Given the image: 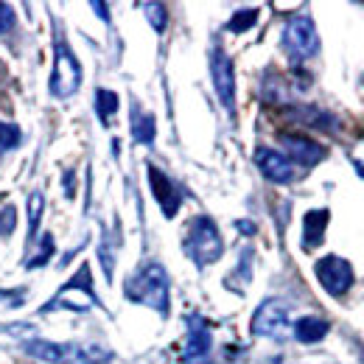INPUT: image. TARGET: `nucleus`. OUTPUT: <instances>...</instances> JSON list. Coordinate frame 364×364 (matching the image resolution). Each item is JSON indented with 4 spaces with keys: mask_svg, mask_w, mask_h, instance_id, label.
Here are the masks:
<instances>
[{
    "mask_svg": "<svg viewBox=\"0 0 364 364\" xmlns=\"http://www.w3.org/2000/svg\"><path fill=\"white\" fill-rule=\"evenodd\" d=\"M124 294L127 300L140 303V306H149L154 309L157 314H168V306H171V283H168V272L160 267V264H146L140 267L124 286Z\"/></svg>",
    "mask_w": 364,
    "mask_h": 364,
    "instance_id": "obj_1",
    "label": "nucleus"
},
{
    "mask_svg": "<svg viewBox=\"0 0 364 364\" xmlns=\"http://www.w3.org/2000/svg\"><path fill=\"white\" fill-rule=\"evenodd\" d=\"M28 356L48 364H107L112 362V350L101 345H73V342H46L31 339L23 345Z\"/></svg>",
    "mask_w": 364,
    "mask_h": 364,
    "instance_id": "obj_2",
    "label": "nucleus"
},
{
    "mask_svg": "<svg viewBox=\"0 0 364 364\" xmlns=\"http://www.w3.org/2000/svg\"><path fill=\"white\" fill-rule=\"evenodd\" d=\"M185 252L196 267H210L222 258L225 241L210 216H196L185 232Z\"/></svg>",
    "mask_w": 364,
    "mask_h": 364,
    "instance_id": "obj_3",
    "label": "nucleus"
},
{
    "mask_svg": "<svg viewBox=\"0 0 364 364\" xmlns=\"http://www.w3.org/2000/svg\"><path fill=\"white\" fill-rule=\"evenodd\" d=\"M283 50L289 53L291 62H306L317 56L319 50V34L317 26L309 14H294L286 28H283Z\"/></svg>",
    "mask_w": 364,
    "mask_h": 364,
    "instance_id": "obj_4",
    "label": "nucleus"
},
{
    "mask_svg": "<svg viewBox=\"0 0 364 364\" xmlns=\"http://www.w3.org/2000/svg\"><path fill=\"white\" fill-rule=\"evenodd\" d=\"M82 87V65L73 56L65 40L53 43V73H50V95L70 98Z\"/></svg>",
    "mask_w": 364,
    "mask_h": 364,
    "instance_id": "obj_5",
    "label": "nucleus"
},
{
    "mask_svg": "<svg viewBox=\"0 0 364 364\" xmlns=\"http://www.w3.org/2000/svg\"><path fill=\"white\" fill-rule=\"evenodd\" d=\"M95 294H92L90 283V267L85 264L79 272L70 277V283H65V289L46 306V311L50 309H70V311H87L90 306H95Z\"/></svg>",
    "mask_w": 364,
    "mask_h": 364,
    "instance_id": "obj_6",
    "label": "nucleus"
},
{
    "mask_svg": "<svg viewBox=\"0 0 364 364\" xmlns=\"http://www.w3.org/2000/svg\"><path fill=\"white\" fill-rule=\"evenodd\" d=\"M314 274L331 297H342L353 286V267L339 255H325L314 264Z\"/></svg>",
    "mask_w": 364,
    "mask_h": 364,
    "instance_id": "obj_7",
    "label": "nucleus"
},
{
    "mask_svg": "<svg viewBox=\"0 0 364 364\" xmlns=\"http://www.w3.org/2000/svg\"><path fill=\"white\" fill-rule=\"evenodd\" d=\"M291 322H289V306L280 300H264L258 311L252 314V333L267 339H286Z\"/></svg>",
    "mask_w": 364,
    "mask_h": 364,
    "instance_id": "obj_8",
    "label": "nucleus"
},
{
    "mask_svg": "<svg viewBox=\"0 0 364 364\" xmlns=\"http://www.w3.org/2000/svg\"><path fill=\"white\" fill-rule=\"evenodd\" d=\"M210 76H213V87H216L219 101L232 115L235 112V73H232V62L222 46H213L210 50Z\"/></svg>",
    "mask_w": 364,
    "mask_h": 364,
    "instance_id": "obj_9",
    "label": "nucleus"
},
{
    "mask_svg": "<svg viewBox=\"0 0 364 364\" xmlns=\"http://www.w3.org/2000/svg\"><path fill=\"white\" fill-rule=\"evenodd\" d=\"M188 336H185V362L188 364H205L210 356V348H213V336H210V328L205 317L199 314H188Z\"/></svg>",
    "mask_w": 364,
    "mask_h": 364,
    "instance_id": "obj_10",
    "label": "nucleus"
},
{
    "mask_svg": "<svg viewBox=\"0 0 364 364\" xmlns=\"http://www.w3.org/2000/svg\"><path fill=\"white\" fill-rule=\"evenodd\" d=\"M146 171H149V185H151V193H154V199H157L163 216H166V219H174L182 205L180 188L174 185V180H171L168 174H163L157 166H146Z\"/></svg>",
    "mask_w": 364,
    "mask_h": 364,
    "instance_id": "obj_11",
    "label": "nucleus"
},
{
    "mask_svg": "<svg viewBox=\"0 0 364 364\" xmlns=\"http://www.w3.org/2000/svg\"><path fill=\"white\" fill-rule=\"evenodd\" d=\"M255 166L261 168V174H264L267 180L277 182V185H286V182L297 180L294 163H291L286 154H280V151H274V149H267V146H261V149L255 151Z\"/></svg>",
    "mask_w": 364,
    "mask_h": 364,
    "instance_id": "obj_12",
    "label": "nucleus"
},
{
    "mask_svg": "<svg viewBox=\"0 0 364 364\" xmlns=\"http://www.w3.org/2000/svg\"><path fill=\"white\" fill-rule=\"evenodd\" d=\"M280 146L286 149V154L297 163V166H317L325 160V149L319 146L317 140L306 135H297V132H280Z\"/></svg>",
    "mask_w": 364,
    "mask_h": 364,
    "instance_id": "obj_13",
    "label": "nucleus"
},
{
    "mask_svg": "<svg viewBox=\"0 0 364 364\" xmlns=\"http://www.w3.org/2000/svg\"><path fill=\"white\" fill-rule=\"evenodd\" d=\"M331 222L328 210H309L303 219V250H317L325 241V230Z\"/></svg>",
    "mask_w": 364,
    "mask_h": 364,
    "instance_id": "obj_14",
    "label": "nucleus"
},
{
    "mask_svg": "<svg viewBox=\"0 0 364 364\" xmlns=\"http://www.w3.org/2000/svg\"><path fill=\"white\" fill-rule=\"evenodd\" d=\"M291 331H294V336H297L300 342L314 345V342H322V339L328 336L331 325H328L325 319H319V317H303V319H297V322L291 325Z\"/></svg>",
    "mask_w": 364,
    "mask_h": 364,
    "instance_id": "obj_15",
    "label": "nucleus"
},
{
    "mask_svg": "<svg viewBox=\"0 0 364 364\" xmlns=\"http://www.w3.org/2000/svg\"><path fill=\"white\" fill-rule=\"evenodd\" d=\"M132 137L137 143H151L154 140V115L151 112H140V109H132Z\"/></svg>",
    "mask_w": 364,
    "mask_h": 364,
    "instance_id": "obj_16",
    "label": "nucleus"
},
{
    "mask_svg": "<svg viewBox=\"0 0 364 364\" xmlns=\"http://www.w3.org/2000/svg\"><path fill=\"white\" fill-rule=\"evenodd\" d=\"M95 112H98L101 124H109V121H112V115L118 112V92L95 90Z\"/></svg>",
    "mask_w": 364,
    "mask_h": 364,
    "instance_id": "obj_17",
    "label": "nucleus"
},
{
    "mask_svg": "<svg viewBox=\"0 0 364 364\" xmlns=\"http://www.w3.org/2000/svg\"><path fill=\"white\" fill-rule=\"evenodd\" d=\"M43 208H46V199L40 191H34L28 196V238L37 241V232H40V222H43Z\"/></svg>",
    "mask_w": 364,
    "mask_h": 364,
    "instance_id": "obj_18",
    "label": "nucleus"
},
{
    "mask_svg": "<svg viewBox=\"0 0 364 364\" xmlns=\"http://www.w3.org/2000/svg\"><path fill=\"white\" fill-rule=\"evenodd\" d=\"M255 23H258V9H244V11H235V14H232V20L228 23V31L241 34V31L252 28Z\"/></svg>",
    "mask_w": 364,
    "mask_h": 364,
    "instance_id": "obj_19",
    "label": "nucleus"
},
{
    "mask_svg": "<svg viewBox=\"0 0 364 364\" xmlns=\"http://www.w3.org/2000/svg\"><path fill=\"white\" fill-rule=\"evenodd\" d=\"M143 11H146L149 23L154 26V31H163V28H166L168 14H166V6H163V3H146V6H143Z\"/></svg>",
    "mask_w": 364,
    "mask_h": 364,
    "instance_id": "obj_20",
    "label": "nucleus"
},
{
    "mask_svg": "<svg viewBox=\"0 0 364 364\" xmlns=\"http://www.w3.org/2000/svg\"><path fill=\"white\" fill-rule=\"evenodd\" d=\"M37 241H43V247H40V252L26 264L28 269H37V267H46L48 261H50V255H53V238L50 235H43V238H37Z\"/></svg>",
    "mask_w": 364,
    "mask_h": 364,
    "instance_id": "obj_21",
    "label": "nucleus"
},
{
    "mask_svg": "<svg viewBox=\"0 0 364 364\" xmlns=\"http://www.w3.org/2000/svg\"><path fill=\"white\" fill-rule=\"evenodd\" d=\"M20 143V129L14 124H0V154Z\"/></svg>",
    "mask_w": 364,
    "mask_h": 364,
    "instance_id": "obj_22",
    "label": "nucleus"
},
{
    "mask_svg": "<svg viewBox=\"0 0 364 364\" xmlns=\"http://www.w3.org/2000/svg\"><path fill=\"white\" fill-rule=\"evenodd\" d=\"M14 228H17V210L11 205H6L0 210V235H11Z\"/></svg>",
    "mask_w": 364,
    "mask_h": 364,
    "instance_id": "obj_23",
    "label": "nucleus"
},
{
    "mask_svg": "<svg viewBox=\"0 0 364 364\" xmlns=\"http://www.w3.org/2000/svg\"><path fill=\"white\" fill-rule=\"evenodd\" d=\"M14 28V9L9 3H0V37Z\"/></svg>",
    "mask_w": 364,
    "mask_h": 364,
    "instance_id": "obj_24",
    "label": "nucleus"
},
{
    "mask_svg": "<svg viewBox=\"0 0 364 364\" xmlns=\"http://www.w3.org/2000/svg\"><path fill=\"white\" fill-rule=\"evenodd\" d=\"M235 228L241 230V232H247V235H252V232H255V225H250V222H235Z\"/></svg>",
    "mask_w": 364,
    "mask_h": 364,
    "instance_id": "obj_25",
    "label": "nucleus"
},
{
    "mask_svg": "<svg viewBox=\"0 0 364 364\" xmlns=\"http://www.w3.org/2000/svg\"><path fill=\"white\" fill-rule=\"evenodd\" d=\"M92 9L98 11V17H101V20H109V14H107V6H104V3H92Z\"/></svg>",
    "mask_w": 364,
    "mask_h": 364,
    "instance_id": "obj_26",
    "label": "nucleus"
},
{
    "mask_svg": "<svg viewBox=\"0 0 364 364\" xmlns=\"http://www.w3.org/2000/svg\"><path fill=\"white\" fill-rule=\"evenodd\" d=\"M65 188H68V196H73V171L65 174Z\"/></svg>",
    "mask_w": 364,
    "mask_h": 364,
    "instance_id": "obj_27",
    "label": "nucleus"
},
{
    "mask_svg": "<svg viewBox=\"0 0 364 364\" xmlns=\"http://www.w3.org/2000/svg\"><path fill=\"white\" fill-rule=\"evenodd\" d=\"M353 168L359 171V177L364 180V163H362V160H353Z\"/></svg>",
    "mask_w": 364,
    "mask_h": 364,
    "instance_id": "obj_28",
    "label": "nucleus"
},
{
    "mask_svg": "<svg viewBox=\"0 0 364 364\" xmlns=\"http://www.w3.org/2000/svg\"><path fill=\"white\" fill-rule=\"evenodd\" d=\"M362 85H364V76H362Z\"/></svg>",
    "mask_w": 364,
    "mask_h": 364,
    "instance_id": "obj_29",
    "label": "nucleus"
},
{
    "mask_svg": "<svg viewBox=\"0 0 364 364\" xmlns=\"http://www.w3.org/2000/svg\"><path fill=\"white\" fill-rule=\"evenodd\" d=\"M362 362H364V353H362Z\"/></svg>",
    "mask_w": 364,
    "mask_h": 364,
    "instance_id": "obj_30",
    "label": "nucleus"
}]
</instances>
